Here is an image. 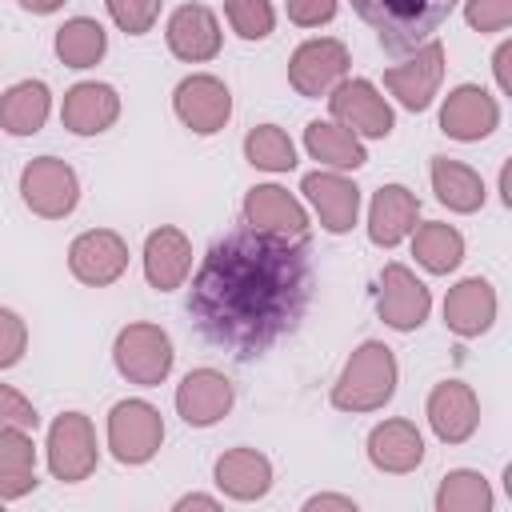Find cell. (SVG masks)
<instances>
[{
    "label": "cell",
    "mask_w": 512,
    "mask_h": 512,
    "mask_svg": "<svg viewBox=\"0 0 512 512\" xmlns=\"http://www.w3.org/2000/svg\"><path fill=\"white\" fill-rule=\"evenodd\" d=\"M312 304V260L304 240L260 228H236L204 252L188 312L200 336L240 360L264 356L284 340Z\"/></svg>",
    "instance_id": "1"
},
{
    "label": "cell",
    "mask_w": 512,
    "mask_h": 512,
    "mask_svg": "<svg viewBox=\"0 0 512 512\" xmlns=\"http://www.w3.org/2000/svg\"><path fill=\"white\" fill-rule=\"evenodd\" d=\"M352 8L376 32L380 48L400 56L428 44L432 32L456 8V0H352Z\"/></svg>",
    "instance_id": "2"
},
{
    "label": "cell",
    "mask_w": 512,
    "mask_h": 512,
    "mask_svg": "<svg viewBox=\"0 0 512 512\" xmlns=\"http://www.w3.org/2000/svg\"><path fill=\"white\" fill-rule=\"evenodd\" d=\"M392 392H396V356H392V348L380 344V340H364L348 356L340 380L332 384V404L340 412H376L392 400Z\"/></svg>",
    "instance_id": "3"
},
{
    "label": "cell",
    "mask_w": 512,
    "mask_h": 512,
    "mask_svg": "<svg viewBox=\"0 0 512 512\" xmlns=\"http://www.w3.org/2000/svg\"><path fill=\"white\" fill-rule=\"evenodd\" d=\"M112 360H116V372L128 384L156 388L160 380H168L176 352H172V340L160 324H128V328L116 332Z\"/></svg>",
    "instance_id": "4"
},
{
    "label": "cell",
    "mask_w": 512,
    "mask_h": 512,
    "mask_svg": "<svg viewBox=\"0 0 512 512\" xmlns=\"http://www.w3.org/2000/svg\"><path fill=\"white\" fill-rule=\"evenodd\" d=\"M164 444V420L148 400H120L108 412V448L120 464H148Z\"/></svg>",
    "instance_id": "5"
},
{
    "label": "cell",
    "mask_w": 512,
    "mask_h": 512,
    "mask_svg": "<svg viewBox=\"0 0 512 512\" xmlns=\"http://www.w3.org/2000/svg\"><path fill=\"white\" fill-rule=\"evenodd\" d=\"M20 196L36 216L64 220L80 200V180H76L72 164L56 160V156H36L20 172Z\"/></svg>",
    "instance_id": "6"
},
{
    "label": "cell",
    "mask_w": 512,
    "mask_h": 512,
    "mask_svg": "<svg viewBox=\"0 0 512 512\" xmlns=\"http://www.w3.org/2000/svg\"><path fill=\"white\" fill-rule=\"evenodd\" d=\"M96 428L84 412H64L48 428V468L64 484H80L96 468Z\"/></svg>",
    "instance_id": "7"
},
{
    "label": "cell",
    "mask_w": 512,
    "mask_h": 512,
    "mask_svg": "<svg viewBox=\"0 0 512 512\" xmlns=\"http://www.w3.org/2000/svg\"><path fill=\"white\" fill-rule=\"evenodd\" d=\"M328 108L336 116V124H344L352 136H372V140H384L396 124L388 100L376 92L372 80H340L332 92H328Z\"/></svg>",
    "instance_id": "8"
},
{
    "label": "cell",
    "mask_w": 512,
    "mask_h": 512,
    "mask_svg": "<svg viewBox=\"0 0 512 512\" xmlns=\"http://www.w3.org/2000/svg\"><path fill=\"white\" fill-rule=\"evenodd\" d=\"M172 108L176 116L184 120V128H192L196 136H212L228 124L232 116V92L224 80L208 76V72H196V76H184L172 92Z\"/></svg>",
    "instance_id": "9"
},
{
    "label": "cell",
    "mask_w": 512,
    "mask_h": 512,
    "mask_svg": "<svg viewBox=\"0 0 512 512\" xmlns=\"http://www.w3.org/2000/svg\"><path fill=\"white\" fill-rule=\"evenodd\" d=\"M348 72V48L332 36H320V40H304L292 60H288V84L300 92V96H328Z\"/></svg>",
    "instance_id": "10"
},
{
    "label": "cell",
    "mask_w": 512,
    "mask_h": 512,
    "mask_svg": "<svg viewBox=\"0 0 512 512\" xmlns=\"http://www.w3.org/2000/svg\"><path fill=\"white\" fill-rule=\"evenodd\" d=\"M68 268L80 284H92V288H104V284H116L128 268V244L120 232L112 228H92V232H80L72 244H68Z\"/></svg>",
    "instance_id": "11"
},
{
    "label": "cell",
    "mask_w": 512,
    "mask_h": 512,
    "mask_svg": "<svg viewBox=\"0 0 512 512\" xmlns=\"http://www.w3.org/2000/svg\"><path fill=\"white\" fill-rule=\"evenodd\" d=\"M428 308H432V296L428 288L416 280L412 268L404 264H384L380 272V292H376V312L388 328L396 332H412L428 320Z\"/></svg>",
    "instance_id": "12"
},
{
    "label": "cell",
    "mask_w": 512,
    "mask_h": 512,
    "mask_svg": "<svg viewBox=\"0 0 512 512\" xmlns=\"http://www.w3.org/2000/svg\"><path fill=\"white\" fill-rule=\"evenodd\" d=\"M440 80H444V44H436V40L420 44L412 60L392 64V68L384 72V88H388L408 112H424V108L432 104Z\"/></svg>",
    "instance_id": "13"
},
{
    "label": "cell",
    "mask_w": 512,
    "mask_h": 512,
    "mask_svg": "<svg viewBox=\"0 0 512 512\" xmlns=\"http://www.w3.org/2000/svg\"><path fill=\"white\" fill-rule=\"evenodd\" d=\"M232 400H236V388H232V380H228L224 372H216V368H196V372H188V376L180 380V388H176V412H180V420L192 424V428H208V424L224 420L228 408H232Z\"/></svg>",
    "instance_id": "14"
},
{
    "label": "cell",
    "mask_w": 512,
    "mask_h": 512,
    "mask_svg": "<svg viewBox=\"0 0 512 512\" xmlns=\"http://www.w3.org/2000/svg\"><path fill=\"white\" fill-rule=\"evenodd\" d=\"M496 124H500V104H496L480 84H460V88H452L448 100H444V108H440V128H444V136L464 140V144L492 136Z\"/></svg>",
    "instance_id": "15"
},
{
    "label": "cell",
    "mask_w": 512,
    "mask_h": 512,
    "mask_svg": "<svg viewBox=\"0 0 512 512\" xmlns=\"http://www.w3.org/2000/svg\"><path fill=\"white\" fill-rule=\"evenodd\" d=\"M428 424L444 444H464L480 428V400L464 380H440L428 392Z\"/></svg>",
    "instance_id": "16"
},
{
    "label": "cell",
    "mask_w": 512,
    "mask_h": 512,
    "mask_svg": "<svg viewBox=\"0 0 512 512\" xmlns=\"http://www.w3.org/2000/svg\"><path fill=\"white\" fill-rule=\"evenodd\" d=\"M120 116V96L112 84H100V80H80L64 92V104H60V120L68 132L76 136H100L116 124Z\"/></svg>",
    "instance_id": "17"
},
{
    "label": "cell",
    "mask_w": 512,
    "mask_h": 512,
    "mask_svg": "<svg viewBox=\"0 0 512 512\" xmlns=\"http://www.w3.org/2000/svg\"><path fill=\"white\" fill-rule=\"evenodd\" d=\"M244 220L248 228L284 236V240H304L308 232V212L300 208V200L276 184H256L244 196Z\"/></svg>",
    "instance_id": "18"
},
{
    "label": "cell",
    "mask_w": 512,
    "mask_h": 512,
    "mask_svg": "<svg viewBox=\"0 0 512 512\" xmlns=\"http://www.w3.org/2000/svg\"><path fill=\"white\" fill-rule=\"evenodd\" d=\"M164 36H168L172 56H180V60H188V64L212 60V56L220 52V40H224V36H220V24H216V16H212V8H204V4H180V8L168 16Z\"/></svg>",
    "instance_id": "19"
},
{
    "label": "cell",
    "mask_w": 512,
    "mask_h": 512,
    "mask_svg": "<svg viewBox=\"0 0 512 512\" xmlns=\"http://www.w3.org/2000/svg\"><path fill=\"white\" fill-rule=\"evenodd\" d=\"M300 192L312 200L320 224L328 232H336V236L348 232L356 224V216H360V188L352 180H344L340 172H308Z\"/></svg>",
    "instance_id": "20"
},
{
    "label": "cell",
    "mask_w": 512,
    "mask_h": 512,
    "mask_svg": "<svg viewBox=\"0 0 512 512\" xmlns=\"http://www.w3.org/2000/svg\"><path fill=\"white\" fill-rule=\"evenodd\" d=\"M416 216H420L416 192H408L404 184H384L368 208V240L380 248H396L404 236H412Z\"/></svg>",
    "instance_id": "21"
},
{
    "label": "cell",
    "mask_w": 512,
    "mask_h": 512,
    "mask_svg": "<svg viewBox=\"0 0 512 512\" xmlns=\"http://www.w3.org/2000/svg\"><path fill=\"white\" fill-rule=\"evenodd\" d=\"M188 268H192V244L180 228L164 224V228L148 232V240H144V276L156 292L180 288Z\"/></svg>",
    "instance_id": "22"
},
{
    "label": "cell",
    "mask_w": 512,
    "mask_h": 512,
    "mask_svg": "<svg viewBox=\"0 0 512 512\" xmlns=\"http://www.w3.org/2000/svg\"><path fill=\"white\" fill-rule=\"evenodd\" d=\"M496 320V288L484 280V276H468L460 280L456 288H448V300H444V324L472 340L480 332H488Z\"/></svg>",
    "instance_id": "23"
},
{
    "label": "cell",
    "mask_w": 512,
    "mask_h": 512,
    "mask_svg": "<svg viewBox=\"0 0 512 512\" xmlns=\"http://www.w3.org/2000/svg\"><path fill=\"white\" fill-rule=\"evenodd\" d=\"M368 460L380 472H412L424 460V436L412 420H384L368 432Z\"/></svg>",
    "instance_id": "24"
},
{
    "label": "cell",
    "mask_w": 512,
    "mask_h": 512,
    "mask_svg": "<svg viewBox=\"0 0 512 512\" xmlns=\"http://www.w3.org/2000/svg\"><path fill=\"white\" fill-rule=\"evenodd\" d=\"M216 484L232 500H260L272 488V464L256 448H228L216 460Z\"/></svg>",
    "instance_id": "25"
},
{
    "label": "cell",
    "mask_w": 512,
    "mask_h": 512,
    "mask_svg": "<svg viewBox=\"0 0 512 512\" xmlns=\"http://www.w3.org/2000/svg\"><path fill=\"white\" fill-rule=\"evenodd\" d=\"M52 112V92L44 80H20L0 96V128L12 136H36Z\"/></svg>",
    "instance_id": "26"
},
{
    "label": "cell",
    "mask_w": 512,
    "mask_h": 512,
    "mask_svg": "<svg viewBox=\"0 0 512 512\" xmlns=\"http://www.w3.org/2000/svg\"><path fill=\"white\" fill-rule=\"evenodd\" d=\"M432 192L444 208L452 212H476L484 208V180L476 168L460 164V160H448V156H432Z\"/></svg>",
    "instance_id": "27"
},
{
    "label": "cell",
    "mask_w": 512,
    "mask_h": 512,
    "mask_svg": "<svg viewBox=\"0 0 512 512\" xmlns=\"http://www.w3.org/2000/svg\"><path fill=\"white\" fill-rule=\"evenodd\" d=\"M304 148H308L312 160H320V164H328L336 172L340 168H360L368 160L364 144L344 124H332V120H312L304 128Z\"/></svg>",
    "instance_id": "28"
},
{
    "label": "cell",
    "mask_w": 512,
    "mask_h": 512,
    "mask_svg": "<svg viewBox=\"0 0 512 512\" xmlns=\"http://www.w3.org/2000/svg\"><path fill=\"white\" fill-rule=\"evenodd\" d=\"M108 52V32L88 20V16H72L56 28V56L68 64V68H92L100 64Z\"/></svg>",
    "instance_id": "29"
},
{
    "label": "cell",
    "mask_w": 512,
    "mask_h": 512,
    "mask_svg": "<svg viewBox=\"0 0 512 512\" xmlns=\"http://www.w3.org/2000/svg\"><path fill=\"white\" fill-rule=\"evenodd\" d=\"M412 256H416L420 268L444 276V272H452L464 260V236L452 224H444V220L420 224L416 236H412Z\"/></svg>",
    "instance_id": "30"
},
{
    "label": "cell",
    "mask_w": 512,
    "mask_h": 512,
    "mask_svg": "<svg viewBox=\"0 0 512 512\" xmlns=\"http://www.w3.org/2000/svg\"><path fill=\"white\" fill-rule=\"evenodd\" d=\"M436 508L440 512H488L492 508V488L480 472L456 468L440 480L436 488Z\"/></svg>",
    "instance_id": "31"
},
{
    "label": "cell",
    "mask_w": 512,
    "mask_h": 512,
    "mask_svg": "<svg viewBox=\"0 0 512 512\" xmlns=\"http://www.w3.org/2000/svg\"><path fill=\"white\" fill-rule=\"evenodd\" d=\"M244 156H248L252 168H264V172H288V168H296V148H292L288 132L276 128V124H256L244 136Z\"/></svg>",
    "instance_id": "32"
},
{
    "label": "cell",
    "mask_w": 512,
    "mask_h": 512,
    "mask_svg": "<svg viewBox=\"0 0 512 512\" xmlns=\"http://www.w3.org/2000/svg\"><path fill=\"white\" fill-rule=\"evenodd\" d=\"M228 24L236 28V36L244 40H264L276 28V8L272 0H224Z\"/></svg>",
    "instance_id": "33"
},
{
    "label": "cell",
    "mask_w": 512,
    "mask_h": 512,
    "mask_svg": "<svg viewBox=\"0 0 512 512\" xmlns=\"http://www.w3.org/2000/svg\"><path fill=\"white\" fill-rule=\"evenodd\" d=\"M160 4H164V0H108V16H112V24H116L120 32L144 36V32L156 24Z\"/></svg>",
    "instance_id": "34"
},
{
    "label": "cell",
    "mask_w": 512,
    "mask_h": 512,
    "mask_svg": "<svg viewBox=\"0 0 512 512\" xmlns=\"http://www.w3.org/2000/svg\"><path fill=\"white\" fill-rule=\"evenodd\" d=\"M0 468H12V472L36 468V444H32V436L24 428L0 424Z\"/></svg>",
    "instance_id": "35"
},
{
    "label": "cell",
    "mask_w": 512,
    "mask_h": 512,
    "mask_svg": "<svg viewBox=\"0 0 512 512\" xmlns=\"http://www.w3.org/2000/svg\"><path fill=\"white\" fill-rule=\"evenodd\" d=\"M464 20L476 32H504L512 24V0H468Z\"/></svg>",
    "instance_id": "36"
},
{
    "label": "cell",
    "mask_w": 512,
    "mask_h": 512,
    "mask_svg": "<svg viewBox=\"0 0 512 512\" xmlns=\"http://www.w3.org/2000/svg\"><path fill=\"white\" fill-rule=\"evenodd\" d=\"M0 424H8V428H24V432H32V428L40 424L32 400H28L24 392H16L12 384H0Z\"/></svg>",
    "instance_id": "37"
},
{
    "label": "cell",
    "mask_w": 512,
    "mask_h": 512,
    "mask_svg": "<svg viewBox=\"0 0 512 512\" xmlns=\"http://www.w3.org/2000/svg\"><path fill=\"white\" fill-rule=\"evenodd\" d=\"M28 348V328L12 308H0V368H12Z\"/></svg>",
    "instance_id": "38"
},
{
    "label": "cell",
    "mask_w": 512,
    "mask_h": 512,
    "mask_svg": "<svg viewBox=\"0 0 512 512\" xmlns=\"http://www.w3.org/2000/svg\"><path fill=\"white\" fill-rule=\"evenodd\" d=\"M336 16V0H288V20L300 28H320Z\"/></svg>",
    "instance_id": "39"
},
{
    "label": "cell",
    "mask_w": 512,
    "mask_h": 512,
    "mask_svg": "<svg viewBox=\"0 0 512 512\" xmlns=\"http://www.w3.org/2000/svg\"><path fill=\"white\" fill-rule=\"evenodd\" d=\"M36 488V472L28 468V472H12V468H0V504L4 500H20V496H28Z\"/></svg>",
    "instance_id": "40"
},
{
    "label": "cell",
    "mask_w": 512,
    "mask_h": 512,
    "mask_svg": "<svg viewBox=\"0 0 512 512\" xmlns=\"http://www.w3.org/2000/svg\"><path fill=\"white\" fill-rule=\"evenodd\" d=\"M508 60H512V44H500V48H496V56H492V68H496V84H500V92H512Z\"/></svg>",
    "instance_id": "41"
},
{
    "label": "cell",
    "mask_w": 512,
    "mask_h": 512,
    "mask_svg": "<svg viewBox=\"0 0 512 512\" xmlns=\"http://www.w3.org/2000/svg\"><path fill=\"white\" fill-rule=\"evenodd\" d=\"M304 508H308V512H316V508H340V512H356V500H352V496H312Z\"/></svg>",
    "instance_id": "42"
},
{
    "label": "cell",
    "mask_w": 512,
    "mask_h": 512,
    "mask_svg": "<svg viewBox=\"0 0 512 512\" xmlns=\"http://www.w3.org/2000/svg\"><path fill=\"white\" fill-rule=\"evenodd\" d=\"M20 8L24 12H36V16H48V12L64 8V0H20Z\"/></svg>",
    "instance_id": "43"
},
{
    "label": "cell",
    "mask_w": 512,
    "mask_h": 512,
    "mask_svg": "<svg viewBox=\"0 0 512 512\" xmlns=\"http://www.w3.org/2000/svg\"><path fill=\"white\" fill-rule=\"evenodd\" d=\"M176 508H216V496H200V492H192V496H180Z\"/></svg>",
    "instance_id": "44"
}]
</instances>
